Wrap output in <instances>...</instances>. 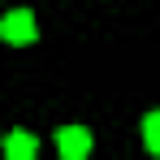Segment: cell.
I'll list each match as a JSON object with an SVG mask.
<instances>
[{"mask_svg":"<svg viewBox=\"0 0 160 160\" xmlns=\"http://www.w3.org/2000/svg\"><path fill=\"white\" fill-rule=\"evenodd\" d=\"M0 39L13 43V48L35 43V39H39V22H35V13H30V9H9V13L0 18Z\"/></svg>","mask_w":160,"mask_h":160,"instance_id":"cell-1","label":"cell"},{"mask_svg":"<svg viewBox=\"0 0 160 160\" xmlns=\"http://www.w3.org/2000/svg\"><path fill=\"white\" fill-rule=\"evenodd\" d=\"M52 143H56L61 160H91V147H95V138H91L87 126H61Z\"/></svg>","mask_w":160,"mask_h":160,"instance_id":"cell-2","label":"cell"},{"mask_svg":"<svg viewBox=\"0 0 160 160\" xmlns=\"http://www.w3.org/2000/svg\"><path fill=\"white\" fill-rule=\"evenodd\" d=\"M0 156L4 160H39V138L30 130H9L0 143Z\"/></svg>","mask_w":160,"mask_h":160,"instance_id":"cell-3","label":"cell"},{"mask_svg":"<svg viewBox=\"0 0 160 160\" xmlns=\"http://www.w3.org/2000/svg\"><path fill=\"white\" fill-rule=\"evenodd\" d=\"M138 138H143L147 156H156V160H160V108H152V112L138 121Z\"/></svg>","mask_w":160,"mask_h":160,"instance_id":"cell-4","label":"cell"}]
</instances>
